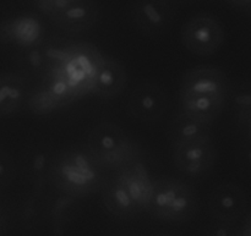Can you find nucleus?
Masks as SVG:
<instances>
[{
  "mask_svg": "<svg viewBox=\"0 0 251 236\" xmlns=\"http://www.w3.org/2000/svg\"><path fill=\"white\" fill-rule=\"evenodd\" d=\"M198 210V196L189 184L168 176L153 181L146 207L153 218L166 223H186L195 218Z\"/></svg>",
  "mask_w": 251,
  "mask_h": 236,
  "instance_id": "nucleus-4",
  "label": "nucleus"
},
{
  "mask_svg": "<svg viewBox=\"0 0 251 236\" xmlns=\"http://www.w3.org/2000/svg\"><path fill=\"white\" fill-rule=\"evenodd\" d=\"M100 191L107 211L118 219H132L144 212L115 175L110 180L105 181Z\"/></svg>",
  "mask_w": 251,
  "mask_h": 236,
  "instance_id": "nucleus-12",
  "label": "nucleus"
},
{
  "mask_svg": "<svg viewBox=\"0 0 251 236\" xmlns=\"http://www.w3.org/2000/svg\"><path fill=\"white\" fill-rule=\"evenodd\" d=\"M174 7L171 0H134L130 16L140 33L147 37H159L169 31L174 20Z\"/></svg>",
  "mask_w": 251,
  "mask_h": 236,
  "instance_id": "nucleus-6",
  "label": "nucleus"
},
{
  "mask_svg": "<svg viewBox=\"0 0 251 236\" xmlns=\"http://www.w3.org/2000/svg\"><path fill=\"white\" fill-rule=\"evenodd\" d=\"M213 234L215 235H220V236H226V235H229V232L225 228H218L217 230H213Z\"/></svg>",
  "mask_w": 251,
  "mask_h": 236,
  "instance_id": "nucleus-23",
  "label": "nucleus"
},
{
  "mask_svg": "<svg viewBox=\"0 0 251 236\" xmlns=\"http://www.w3.org/2000/svg\"><path fill=\"white\" fill-rule=\"evenodd\" d=\"M234 102L242 107H251V94H239L234 98Z\"/></svg>",
  "mask_w": 251,
  "mask_h": 236,
  "instance_id": "nucleus-21",
  "label": "nucleus"
},
{
  "mask_svg": "<svg viewBox=\"0 0 251 236\" xmlns=\"http://www.w3.org/2000/svg\"><path fill=\"white\" fill-rule=\"evenodd\" d=\"M227 85L223 73L210 65L190 69L181 80L179 110L210 125L223 109Z\"/></svg>",
  "mask_w": 251,
  "mask_h": 236,
  "instance_id": "nucleus-1",
  "label": "nucleus"
},
{
  "mask_svg": "<svg viewBox=\"0 0 251 236\" xmlns=\"http://www.w3.org/2000/svg\"><path fill=\"white\" fill-rule=\"evenodd\" d=\"M28 99V85L25 76L14 72L0 73V118L19 113Z\"/></svg>",
  "mask_w": 251,
  "mask_h": 236,
  "instance_id": "nucleus-13",
  "label": "nucleus"
},
{
  "mask_svg": "<svg viewBox=\"0 0 251 236\" xmlns=\"http://www.w3.org/2000/svg\"><path fill=\"white\" fill-rule=\"evenodd\" d=\"M248 161H249V163L251 164V149L248 152Z\"/></svg>",
  "mask_w": 251,
  "mask_h": 236,
  "instance_id": "nucleus-25",
  "label": "nucleus"
},
{
  "mask_svg": "<svg viewBox=\"0 0 251 236\" xmlns=\"http://www.w3.org/2000/svg\"><path fill=\"white\" fill-rule=\"evenodd\" d=\"M168 109V97L163 88L154 82H141L135 86L127 98V110L141 122H156Z\"/></svg>",
  "mask_w": 251,
  "mask_h": 236,
  "instance_id": "nucleus-7",
  "label": "nucleus"
},
{
  "mask_svg": "<svg viewBox=\"0 0 251 236\" xmlns=\"http://www.w3.org/2000/svg\"><path fill=\"white\" fill-rule=\"evenodd\" d=\"M17 174V165L14 157L5 149L0 148V190L9 188Z\"/></svg>",
  "mask_w": 251,
  "mask_h": 236,
  "instance_id": "nucleus-19",
  "label": "nucleus"
},
{
  "mask_svg": "<svg viewBox=\"0 0 251 236\" xmlns=\"http://www.w3.org/2000/svg\"><path fill=\"white\" fill-rule=\"evenodd\" d=\"M173 4H188V2L193 1V0H171Z\"/></svg>",
  "mask_w": 251,
  "mask_h": 236,
  "instance_id": "nucleus-24",
  "label": "nucleus"
},
{
  "mask_svg": "<svg viewBox=\"0 0 251 236\" xmlns=\"http://www.w3.org/2000/svg\"><path fill=\"white\" fill-rule=\"evenodd\" d=\"M7 222V206L4 201L0 198V234L6 232Z\"/></svg>",
  "mask_w": 251,
  "mask_h": 236,
  "instance_id": "nucleus-20",
  "label": "nucleus"
},
{
  "mask_svg": "<svg viewBox=\"0 0 251 236\" xmlns=\"http://www.w3.org/2000/svg\"><path fill=\"white\" fill-rule=\"evenodd\" d=\"M42 193L33 191L32 195L25 201L22 205L21 211V223L26 229L36 227L39 223V220L43 217L44 207L43 200H42Z\"/></svg>",
  "mask_w": 251,
  "mask_h": 236,
  "instance_id": "nucleus-17",
  "label": "nucleus"
},
{
  "mask_svg": "<svg viewBox=\"0 0 251 236\" xmlns=\"http://www.w3.org/2000/svg\"><path fill=\"white\" fill-rule=\"evenodd\" d=\"M228 1L242 9H251V0H228Z\"/></svg>",
  "mask_w": 251,
  "mask_h": 236,
  "instance_id": "nucleus-22",
  "label": "nucleus"
},
{
  "mask_svg": "<svg viewBox=\"0 0 251 236\" xmlns=\"http://www.w3.org/2000/svg\"><path fill=\"white\" fill-rule=\"evenodd\" d=\"M55 154L49 147H31L25 152L21 161V173L33 191L44 192L50 180L51 165Z\"/></svg>",
  "mask_w": 251,
  "mask_h": 236,
  "instance_id": "nucleus-11",
  "label": "nucleus"
},
{
  "mask_svg": "<svg viewBox=\"0 0 251 236\" xmlns=\"http://www.w3.org/2000/svg\"><path fill=\"white\" fill-rule=\"evenodd\" d=\"M87 148L104 170H119L139 161L142 151L135 140L114 122H100L87 136Z\"/></svg>",
  "mask_w": 251,
  "mask_h": 236,
  "instance_id": "nucleus-3",
  "label": "nucleus"
},
{
  "mask_svg": "<svg viewBox=\"0 0 251 236\" xmlns=\"http://www.w3.org/2000/svg\"><path fill=\"white\" fill-rule=\"evenodd\" d=\"M76 200L77 198L63 193V196L55 201L50 212L54 227H61V224L70 220L71 215H74Z\"/></svg>",
  "mask_w": 251,
  "mask_h": 236,
  "instance_id": "nucleus-18",
  "label": "nucleus"
},
{
  "mask_svg": "<svg viewBox=\"0 0 251 236\" xmlns=\"http://www.w3.org/2000/svg\"><path fill=\"white\" fill-rule=\"evenodd\" d=\"M103 171L88 148H71L55 154L49 184L64 195L86 197L102 190Z\"/></svg>",
  "mask_w": 251,
  "mask_h": 236,
  "instance_id": "nucleus-2",
  "label": "nucleus"
},
{
  "mask_svg": "<svg viewBox=\"0 0 251 236\" xmlns=\"http://www.w3.org/2000/svg\"><path fill=\"white\" fill-rule=\"evenodd\" d=\"M16 61L24 75H39L49 65V49L43 46H28L20 51Z\"/></svg>",
  "mask_w": 251,
  "mask_h": 236,
  "instance_id": "nucleus-16",
  "label": "nucleus"
},
{
  "mask_svg": "<svg viewBox=\"0 0 251 236\" xmlns=\"http://www.w3.org/2000/svg\"><path fill=\"white\" fill-rule=\"evenodd\" d=\"M208 137H211L210 125L198 121L179 110L169 130L172 148L180 144L199 141V140L208 139Z\"/></svg>",
  "mask_w": 251,
  "mask_h": 236,
  "instance_id": "nucleus-15",
  "label": "nucleus"
},
{
  "mask_svg": "<svg viewBox=\"0 0 251 236\" xmlns=\"http://www.w3.org/2000/svg\"><path fill=\"white\" fill-rule=\"evenodd\" d=\"M208 208L213 218L221 222H232L242 211L240 192L233 185H220L212 191Z\"/></svg>",
  "mask_w": 251,
  "mask_h": 236,
  "instance_id": "nucleus-14",
  "label": "nucleus"
},
{
  "mask_svg": "<svg viewBox=\"0 0 251 236\" xmlns=\"http://www.w3.org/2000/svg\"><path fill=\"white\" fill-rule=\"evenodd\" d=\"M127 73L119 61L102 58L97 63L92 76V92L102 99L118 97L125 90Z\"/></svg>",
  "mask_w": 251,
  "mask_h": 236,
  "instance_id": "nucleus-10",
  "label": "nucleus"
},
{
  "mask_svg": "<svg viewBox=\"0 0 251 236\" xmlns=\"http://www.w3.org/2000/svg\"><path fill=\"white\" fill-rule=\"evenodd\" d=\"M181 42L186 50L196 56H210L223 43V28L216 17L198 14L181 27Z\"/></svg>",
  "mask_w": 251,
  "mask_h": 236,
  "instance_id": "nucleus-5",
  "label": "nucleus"
},
{
  "mask_svg": "<svg viewBox=\"0 0 251 236\" xmlns=\"http://www.w3.org/2000/svg\"><path fill=\"white\" fill-rule=\"evenodd\" d=\"M48 17L54 26L68 33H81L97 24L100 10L95 0H66Z\"/></svg>",
  "mask_w": 251,
  "mask_h": 236,
  "instance_id": "nucleus-9",
  "label": "nucleus"
},
{
  "mask_svg": "<svg viewBox=\"0 0 251 236\" xmlns=\"http://www.w3.org/2000/svg\"><path fill=\"white\" fill-rule=\"evenodd\" d=\"M250 124H251V121H250Z\"/></svg>",
  "mask_w": 251,
  "mask_h": 236,
  "instance_id": "nucleus-26",
  "label": "nucleus"
},
{
  "mask_svg": "<svg viewBox=\"0 0 251 236\" xmlns=\"http://www.w3.org/2000/svg\"><path fill=\"white\" fill-rule=\"evenodd\" d=\"M176 168L181 174L198 178L211 170L216 161V151L211 137L172 148Z\"/></svg>",
  "mask_w": 251,
  "mask_h": 236,
  "instance_id": "nucleus-8",
  "label": "nucleus"
}]
</instances>
